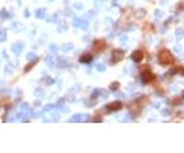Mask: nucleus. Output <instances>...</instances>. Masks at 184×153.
<instances>
[{
  "label": "nucleus",
  "mask_w": 184,
  "mask_h": 153,
  "mask_svg": "<svg viewBox=\"0 0 184 153\" xmlns=\"http://www.w3.org/2000/svg\"><path fill=\"white\" fill-rule=\"evenodd\" d=\"M141 79H142V82H143V83H149V82H151V81L154 79V74L150 70H145L141 74Z\"/></svg>",
  "instance_id": "f03ea898"
},
{
  "label": "nucleus",
  "mask_w": 184,
  "mask_h": 153,
  "mask_svg": "<svg viewBox=\"0 0 184 153\" xmlns=\"http://www.w3.org/2000/svg\"><path fill=\"white\" fill-rule=\"evenodd\" d=\"M123 107V104L120 101H115V102H112V104H109V105L106 107V108H110V110H113V111H116V110H120Z\"/></svg>",
  "instance_id": "39448f33"
},
{
  "label": "nucleus",
  "mask_w": 184,
  "mask_h": 153,
  "mask_svg": "<svg viewBox=\"0 0 184 153\" xmlns=\"http://www.w3.org/2000/svg\"><path fill=\"white\" fill-rule=\"evenodd\" d=\"M117 86H119V83L117 82H113V83H112V86H110V89H112V90H115V89H117Z\"/></svg>",
  "instance_id": "6e6552de"
},
{
  "label": "nucleus",
  "mask_w": 184,
  "mask_h": 153,
  "mask_svg": "<svg viewBox=\"0 0 184 153\" xmlns=\"http://www.w3.org/2000/svg\"><path fill=\"white\" fill-rule=\"evenodd\" d=\"M158 62H160V64H162V66H171V64H173L175 59H173L171 52L164 49V51H161L160 53H158Z\"/></svg>",
  "instance_id": "f257e3e1"
},
{
  "label": "nucleus",
  "mask_w": 184,
  "mask_h": 153,
  "mask_svg": "<svg viewBox=\"0 0 184 153\" xmlns=\"http://www.w3.org/2000/svg\"><path fill=\"white\" fill-rule=\"evenodd\" d=\"M143 56H145L143 51H135L132 55H131V58H132V60L135 63H141L142 60H143Z\"/></svg>",
  "instance_id": "7ed1b4c3"
},
{
  "label": "nucleus",
  "mask_w": 184,
  "mask_h": 153,
  "mask_svg": "<svg viewBox=\"0 0 184 153\" xmlns=\"http://www.w3.org/2000/svg\"><path fill=\"white\" fill-rule=\"evenodd\" d=\"M113 63H116L117 60H122L123 58H124V53H123V51H115L113 52Z\"/></svg>",
  "instance_id": "20e7f679"
},
{
  "label": "nucleus",
  "mask_w": 184,
  "mask_h": 153,
  "mask_svg": "<svg viewBox=\"0 0 184 153\" xmlns=\"http://www.w3.org/2000/svg\"><path fill=\"white\" fill-rule=\"evenodd\" d=\"M91 59H93V58H91V55H89V53H87V55L81 56L79 62H81V63H89V62H91Z\"/></svg>",
  "instance_id": "423d86ee"
},
{
  "label": "nucleus",
  "mask_w": 184,
  "mask_h": 153,
  "mask_svg": "<svg viewBox=\"0 0 184 153\" xmlns=\"http://www.w3.org/2000/svg\"><path fill=\"white\" fill-rule=\"evenodd\" d=\"M176 73H180L181 75H184V67H177V68H176Z\"/></svg>",
  "instance_id": "0eeeda50"
}]
</instances>
